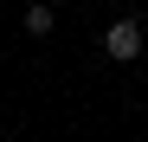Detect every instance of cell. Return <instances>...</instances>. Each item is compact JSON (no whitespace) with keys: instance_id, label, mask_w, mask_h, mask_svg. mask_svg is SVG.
<instances>
[{"instance_id":"6da1fadb","label":"cell","mask_w":148,"mask_h":142,"mask_svg":"<svg viewBox=\"0 0 148 142\" xmlns=\"http://www.w3.org/2000/svg\"><path fill=\"white\" fill-rule=\"evenodd\" d=\"M103 52H110L116 65H129V58H142V52H148V39H142V19H116V26L103 32Z\"/></svg>"},{"instance_id":"7a4b0ae2","label":"cell","mask_w":148,"mask_h":142,"mask_svg":"<svg viewBox=\"0 0 148 142\" xmlns=\"http://www.w3.org/2000/svg\"><path fill=\"white\" fill-rule=\"evenodd\" d=\"M52 19H58V13H52V0H32V7H26V32L45 39V32H52Z\"/></svg>"},{"instance_id":"3957f363","label":"cell","mask_w":148,"mask_h":142,"mask_svg":"<svg viewBox=\"0 0 148 142\" xmlns=\"http://www.w3.org/2000/svg\"><path fill=\"white\" fill-rule=\"evenodd\" d=\"M26 7H32V0H26Z\"/></svg>"}]
</instances>
